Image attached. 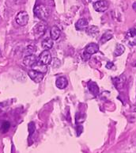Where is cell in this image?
<instances>
[{
	"mask_svg": "<svg viewBox=\"0 0 136 153\" xmlns=\"http://www.w3.org/2000/svg\"><path fill=\"white\" fill-rule=\"evenodd\" d=\"M50 10L48 9V7L44 5H38L34 8V14L38 19H41L42 21H45L50 16Z\"/></svg>",
	"mask_w": 136,
	"mask_h": 153,
	"instance_id": "obj_1",
	"label": "cell"
},
{
	"mask_svg": "<svg viewBox=\"0 0 136 153\" xmlns=\"http://www.w3.org/2000/svg\"><path fill=\"white\" fill-rule=\"evenodd\" d=\"M99 51V46L98 45L95 43H90L88 45H86L85 48L84 55H83V59L84 60H87L89 59L91 56L95 54Z\"/></svg>",
	"mask_w": 136,
	"mask_h": 153,
	"instance_id": "obj_2",
	"label": "cell"
},
{
	"mask_svg": "<svg viewBox=\"0 0 136 153\" xmlns=\"http://www.w3.org/2000/svg\"><path fill=\"white\" fill-rule=\"evenodd\" d=\"M48 29V25L44 22V21H42L38 24H36V25L33 29V33L34 36L38 38L41 37V36H43L45 33V31Z\"/></svg>",
	"mask_w": 136,
	"mask_h": 153,
	"instance_id": "obj_3",
	"label": "cell"
},
{
	"mask_svg": "<svg viewBox=\"0 0 136 153\" xmlns=\"http://www.w3.org/2000/svg\"><path fill=\"white\" fill-rule=\"evenodd\" d=\"M29 19H30V16L26 11H20L15 18L16 22L21 26L27 25L29 22Z\"/></svg>",
	"mask_w": 136,
	"mask_h": 153,
	"instance_id": "obj_4",
	"label": "cell"
},
{
	"mask_svg": "<svg viewBox=\"0 0 136 153\" xmlns=\"http://www.w3.org/2000/svg\"><path fill=\"white\" fill-rule=\"evenodd\" d=\"M109 2L106 0H100L97 1L93 3V9L95 10L97 12H104L106 11L109 8Z\"/></svg>",
	"mask_w": 136,
	"mask_h": 153,
	"instance_id": "obj_5",
	"label": "cell"
},
{
	"mask_svg": "<svg viewBox=\"0 0 136 153\" xmlns=\"http://www.w3.org/2000/svg\"><path fill=\"white\" fill-rule=\"evenodd\" d=\"M28 75H29L30 79L35 82H36V83H40V82H41V81H42L44 79L43 73H41V72L35 71V70H33V69L28 71Z\"/></svg>",
	"mask_w": 136,
	"mask_h": 153,
	"instance_id": "obj_6",
	"label": "cell"
},
{
	"mask_svg": "<svg viewBox=\"0 0 136 153\" xmlns=\"http://www.w3.org/2000/svg\"><path fill=\"white\" fill-rule=\"evenodd\" d=\"M39 61H41V63H43L45 65H48L51 63L52 61V55L49 51L45 50L43 51L42 53L40 54L39 56Z\"/></svg>",
	"mask_w": 136,
	"mask_h": 153,
	"instance_id": "obj_7",
	"label": "cell"
},
{
	"mask_svg": "<svg viewBox=\"0 0 136 153\" xmlns=\"http://www.w3.org/2000/svg\"><path fill=\"white\" fill-rule=\"evenodd\" d=\"M37 61V57L33 54L25 56L23 59V64L26 67H32Z\"/></svg>",
	"mask_w": 136,
	"mask_h": 153,
	"instance_id": "obj_8",
	"label": "cell"
},
{
	"mask_svg": "<svg viewBox=\"0 0 136 153\" xmlns=\"http://www.w3.org/2000/svg\"><path fill=\"white\" fill-rule=\"evenodd\" d=\"M32 69L43 74L46 73V72L48 71V67H47V65L44 64L43 63H41V62L39 61V60H37V61L33 65Z\"/></svg>",
	"mask_w": 136,
	"mask_h": 153,
	"instance_id": "obj_9",
	"label": "cell"
},
{
	"mask_svg": "<svg viewBox=\"0 0 136 153\" xmlns=\"http://www.w3.org/2000/svg\"><path fill=\"white\" fill-rule=\"evenodd\" d=\"M130 41V44L132 45H136V27L132 28L127 33V36H126Z\"/></svg>",
	"mask_w": 136,
	"mask_h": 153,
	"instance_id": "obj_10",
	"label": "cell"
},
{
	"mask_svg": "<svg viewBox=\"0 0 136 153\" xmlns=\"http://www.w3.org/2000/svg\"><path fill=\"white\" fill-rule=\"evenodd\" d=\"M68 84V81L66 77L64 76H60V77L57 78L56 81H55V85L59 89H64L67 87Z\"/></svg>",
	"mask_w": 136,
	"mask_h": 153,
	"instance_id": "obj_11",
	"label": "cell"
},
{
	"mask_svg": "<svg viewBox=\"0 0 136 153\" xmlns=\"http://www.w3.org/2000/svg\"><path fill=\"white\" fill-rule=\"evenodd\" d=\"M89 26L88 21L86 19H80L75 24V28L78 30H86V28Z\"/></svg>",
	"mask_w": 136,
	"mask_h": 153,
	"instance_id": "obj_12",
	"label": "cell"
},
{
	"mask_svg": "<svg viewBox=\"0 0 136 153\" xmlns=\"http://www.w3.org/2000/svg\"><path fill=\"white\" fill-rule=\"evenodd\" d=\"M61 35V30H59V27L55 25L51 29V32H50V36L51 38L53 40V41H56L59 39V37H60Z\"/></svg>",
	"mask_w": 136,
	"mask_h": 153,
	"instance_id": "obj_13",
	"label": "cell"
},
{
	"mask_svg": "<svg viewBox=\"0 0 136 153\" xmlns=\"http://www.w3.org/2000/svg\"><path fill=\"white\" fill-rule=\"evenodd\" d=\"M86 33L87 34H89V36H92V37H97L98 34H99V29L98 27H97L96 25H90V26H88L86 28Z\"/></svg>",
	"mask_w": 136,
	"mask_h": 153,
	"instance_id": "obj_14",
	"label": "cell"
},
{
	"mask_svg": "<svg viewBox=\"0 0 136 153\" xmlns=\"http://www.w3.org/2000/svg\"><path fill=\"white\" fill-rule=\"evenodd\" d=\"M88 88L89 91H90V93L93 94L94 96H97L99 94V87H98V84L94 82H89L88 83Z\"/></svg>",
	"mask_w": 136,
	"mask_h": 153,
	"instance_id": "obj_15",
	"label": "cell"
},
{
	"mask_svg": "<svg viewBox=\"0 0 136 153\" xmlns=\"http://www.w3.org/2000/svg\"><path fill=\"white\" fill-rule=\"evenodd\" d=\"M125 82V78L123 77V76H121L120 77H117L114 79V85L115 87L117 88L118 90H120L123 87Z\"/></svg>",
	"mask_w": 136,
	"mask_h": 153,
	"instance_id": "obj_16",
	"label": "cell"
},
{
	"mask_svg": "<svg viewBox=\"0 0 136 153\" xmlns=\"http://www.w3.org/2000/svg\"><path fill=\"white\" fill-rule=\"evenodd\" d=\"M53 40L52 38H46L44 39L43 41H42V43H41V45H42V48L44 49V50H48V49H50L53 47Z\"/></svg>",
	"mask_w": 136,
	"mask_h": 153,
	"instance_id": "obj_17",
	"label": "cell"
},
{
	"mask_svg": "<svg viewBox=\"0 0 136 153\" xmlns=\"http://www.w3.org/2000/svg\"><path fill=\"white\" fill-rule=\"evenodd\" d=\"M125 52V47L121 44H117L116 46V48H115V51H114V56H120L122 54H123V53Z\"/></svg>",
	"mask_w": 136,
	"mask_h": 153,
	"instance_id": "obj_18",
	"label": "cell"
},
{
	"mask_svg": "<svg viewBox=\"0 0 136 153\" xmlns=\"http://www.w3.org/2000/svg\"><path fill=\"white\" fill-rule=\"evenodd\" d=\"M113 37V35L111 32H105L104 34L102 35L101 39L100 40V44L103 45V44L106 43L107 41H109V40H111Z\"/></svg>",
	"mask_w": 136,
	"mask_h": 153,
	"instance_id": "obj_19",
	"label": "cell"
},
{
	"mask_svg": "<svg viewBox=\"0 0 136 153\" xmlns=\"http://www.w3.org/2000/svg\"><path fill=\"white\" fill-rule=\"evenodd\" d=\"M10 127V123L8 121H5V122H3L2 125V133H6V132H7V131L9 130Z\"/></svg>",
	"mask_w": 136,
	"mask_h": 153,
	"instance_id": "obj_20",
	"label": "cell"
},
{
	"mask_svg": "<svg viewBox=\"0 0 136 153\" xmlns=\"http://www.w3.org/2000/svg\"><path fill=\"white\" fill-rule=\"evenodd\" d=\"M26 51H27L28 55H30V54H33L34 52H36V48L30 45V46H29V47H28L27 49H26Z\"/></svg>",
	"mask_w": 136,
	"mask_h": 153,
	"instance_id": "obj_21",
	"label": "cell"
},
{
	"mask_svg": "<svg viewBox=\"0 0 136 153\" xmlns=\"http://www.w3.org/2000/svg\"><path fill=\"white\" fill-rule=\"evenodd\" d=\"M34 126H34V123H33V122L30 123V125H29V131H30V135H32L33 133L34 130H35V127Z\"/></svg>",
	"mask_w": 136,
	"mask_h": 153,
	"instance_id": "obj_22",
	"label": "cell"
},
{
	"mask_svg": "<svg viewBox=\"0 0 136 153\" xmlns=\"http://www.w3.org/2000/svg\"><path fill=\"white\" fill-rule=\"evenodd\" d=\"M113 66H114V64L112 63V62H108L106 64V68L108 69H111Z\"/></svg>",
	"mask_w": 136,
	"mask_h": 153,
	"instance_id": "obj_23",
	"label": "cell"
},
{
	"mask_svg": "<svg viewBox=\"0 0 136 153\" xmlns=\"http://www.w3.org/2000/svg\"><path fill=\"white\" fill-rule=\"evenodd\" d=\"M132 7H133V9L135 10V11H136V2L133 3V5H132Z\"/></svg>",
	"mask_w": 136,
	"mask_h": 153,
	"instance_id": "obj_24",
	"label": "cell"
},
{
	"mask_svg": "<svg viewBox=\"0 0 136 153\" xmlns=\"http://www.w3.org/2000/svg\"><path fill=\"white\" fill-rule=\"evenodd\" d=\"M133 66H134V67H136V62H135V63L134 64H133Z\"/></svg>",
	"mask_w": 136,
	"mask_h": 153,
	"instance_id": "obj_25",
	"label": "cell"
}]
</instances>
